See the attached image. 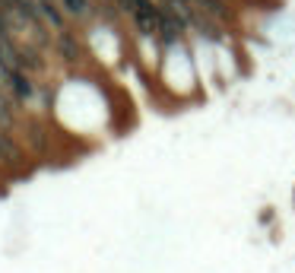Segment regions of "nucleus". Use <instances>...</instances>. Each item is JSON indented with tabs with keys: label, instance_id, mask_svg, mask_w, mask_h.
I'll use <instances>...</instances> for the list:
<instances>
[{
	"label": "nucleus",
	"instance_id": "nucleus-1",
	"mask_svg": "<svg viewBox=\"0 0 295 273\" xmlns=\"http://www.w3.org/2000/svg\"><path fill=\"white\" fill-rule=\"evenodd\" d=\"M58 51H61V58L67 64H83V58H86V48L80 45L77 32H70V29L58 32Z\"/></svg>",
	"mask_w": 295,
	"mask_h": 273
},
{
	"label": "nucleus",
	"instance_id": "nucleus-2",
	"mask_svg": "<svg viewBox=\"0 0 295 273\" xmlns=\"http://www.w3.org/2000/svg\"><path fill=\"white\" fill-rule=\"evenodd\" d=\"M7 86H10V93H13V99L20 102V105L32 102V96H35V83L29 80V74H23L20 67H16L13 74H10V83H7Z\"/></svg>",
	"mask_w": 295,
	"mask_h": 273
},
{
	"label": "nucleus",
	"instance_id": "nucleus-3",
	"mask_svg": "<svg viewBox=\"0 0 295 273\" xmlns=\"http://www.w3.org/2000/svg\"><path fill=\"white\" fill-rule=\"evenodd\" d=\"M61 10L67 16H77V20H89L92 13H96V7H92V0H58Z\"/></svg>",
	"mask_w": 295,
	"mask_h": 273
}]
</instances>
